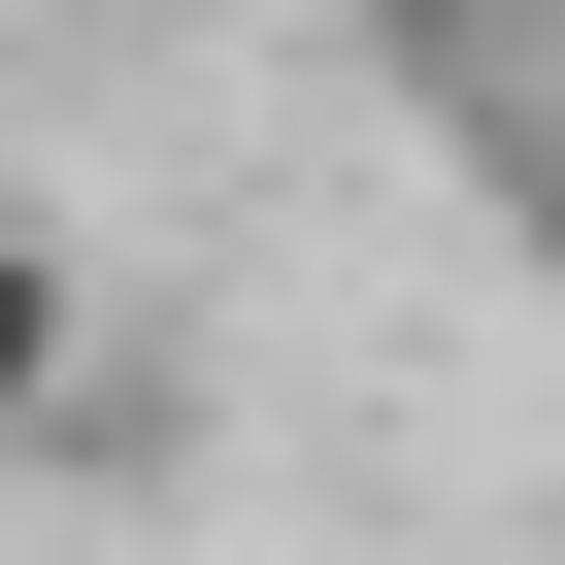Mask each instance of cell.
I'll list each match as a JSON object with an SVG mask.
<instances>
[{
    "label": "cell",
    "mask_w": 565,
    "mask_h": 565,
    "mask_svg": "<svg viewBox=\"0 0 565 565\" xmlns=\"http://www.w3.org/2000/svg\"><path fill=\"white\" fill-rule=\"evenodd\" d=\"M67 399H100V233L0 200V433H67Z\"/></svg>",
    "instance_id": "cell-1"
},
{
    "label": "cell",
    "mask_w": 565,
    "mask_h": 565,
    "mask_svg": "<svg viewBox=\"0 0 565 565\" xmlns=\"http://www.w3.org/2000/svg\"><path fill=\"white\" fill-rule=\"evenodd\" d=\"M333 34H366V67H399V100H433V134H466V167H499V134H532V0H333Z\"/></svg>",
    "instance_id": "cell-2"
},
{
    "label": "cell",
    "mask_w": 565,
    "mask_h": 565,
    "mask_svg": "<svg viewBox=\"0 0 565 565\" xmlns=\"http://www.w3.org/2000/svg\"><path fill=\"white\" fill-rule=\"evenodd\" d=\"M499 233H532V300H565V134H499Z\"/></svg>",
    "instance_id": "cell-3"
},
{
    "label": "cell",
    "mask_w": 565,
    "mask_h": 565,
    "mask_svg": "<svg viewBox=\"0 0 565 565\" xmlns=\"http://www.w3.org/2000/svg\"><path fill=\"white\" fill-rule=\"evenodd\" d=\"M532 34H565V0H532Z\"/></svg>",
    "instance_id": "cell-4"
}]
</instances>
